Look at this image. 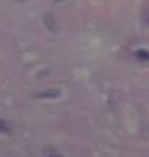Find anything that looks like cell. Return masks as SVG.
<instances>
[{"label":"cell","mask_w":149,"mask_h":157,"mask_svg":"<svg viewBox=\"0 0 149 157\" xmlns=\"http://www.w3.org/2000/svg\"><path fill=\"white\" fill-rule=\"evenodd\" d=\"M56 2H57V3H61V2H66V0H56Z\"/></svg>","instance_id":"7"},{"label":"cell","mask_w":149,"mask_h":157,"mask_svg":"<svg viewBox=\"0 0 149 157\" xmlns=\"http://www.w3.org/2000/svg\"><path fill=\"white\" fill-rule=\"evenodd\" d=\"M43 155H62V152L57 151V149H49V147H46V149L43 151Z\"/></svg>","instance_id":"5"},{"label":"cell","mask_w":149,"mask_h":157,"mask_svg":"<svg viewBox=\"0 0 149 157\" xmlns=\"http://www.w3.org/2000/svg\"><path fill=\"white\" fill-rule=\"evenodd\" d=\"M15 2H28V0H15Z\"/></svg>","instance_id":"6"},{"label":"cell","mask_w":149,"mask_h":157,"mask_svg":"<svg viewBox=\"0 0 149 157\" xmlns=\"http://www.w3.org/2000/svg\"><path fill=\"white\" fill-rule=\"evenodd\" d=\"M38 98H54V97H59V90H46V92H41L36 95Z\"/></svg>","instance_id":"4"},{"label":"cell","mask_w":149,"mask_h":157,"mask_svg":"<svg viewBox=\"0 0 149 157\" xmlns=\"http://www.w3.org/2000/svg\"><path fill=\"white\" fill-rule=\"evenodd\" d=\"M0 134H12V124L3 118H0Z\"/></svg>","instance_id":"3"},{"label":"cell","mask_w":149,"mask_h":157,"mask_svg":"<svg viewBox=\"0 0 149 157\" xmlns=\"http://www.w3.org/2000/svg\"><path fill=\"white\" fill-rule=\"evenodd\" d=\"M135 57H136V61H139V62H143V64L149 62V49H147V48L136 49V51H135Z\"/></svg>","instance_id":"2"},{"label":"cell","mask_w":149,"mask_h":157,"mask_svg":"<svg viewBox=\"0 0 149 157\" xmlns=\"http://www.w3.org/2000/svg\"><path fill=\"white\" fill-rule=\"evenodd\" d=\"M43 23H44V26H46L49 31H53V33H56L57 29H59V21H57V18L54 17L53 13H44V17H43Z\"/></svg>","instance_id":"1"}]
</instances>
